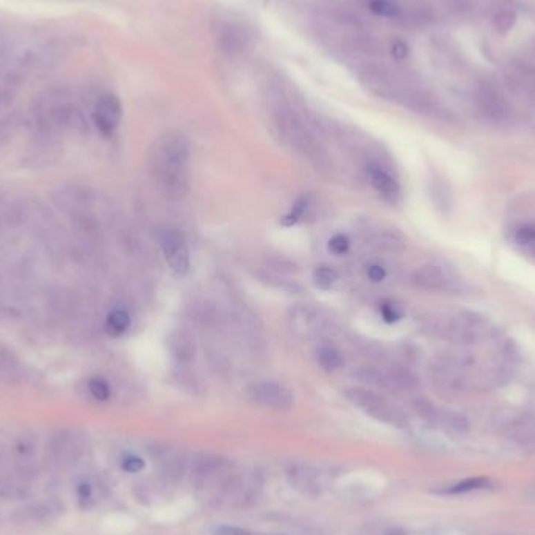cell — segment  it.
I'll return each instance as SVG.
<instances>
[{"label": "cell", "mask_w": 535, "mask_h": 535, "mask_svg": "<svg viewBox=\"0 0 535 535\" xmlns=\"http://www.w3.org/2000/svg\"><path fill=\"white\" fill-rule=\"evenodd\" d=\"M216 535H251L246 529H241L237 526H217L216 527Z\"/></svg>", "instance_id": "836d02e7"}, {"label": "cell", "mask_w": 535, "mask_h": 535, "mask_svg": "<svg viewBox=\"0 0 535 535\" xmlns=\"http://www.w3.org/2000/svg\"><path fill=\"white\" fill-rule=\"evenodd\" d=\"M217 43H220L221 50L226 52L227 55H237L244 49L246 37L237 26H233L232 22H226L217 33Z\"/></svg>", "instance_id": "5bb4252c"}, {"label": "cell", "mask_w": 535, "mask_h": 535, "mask_svg": "<svg viewBox=\"0 0 535 535\" xmlns=\"http://www.w3.org/2000/svg\"><path fill=\"white\" fill-rule=\"evenodd\" d=\"M316 360H318L320 367L324 371H337L343 367V356L337 348L333 346H321L316 351Z\"/></svg>", "instance_id": "7402d4cb"}, {"label": "cell", "mask_w": 535, "mask_h": 535, "mask_svg": "<svg viewBox=\"0 0 535 535\" xmlns=\"http://www.w3.org/2000/svg\"><path fill=\"white\" fill-rule=\"evenodd\" d=\"M411 407H414L415 414L425 421H427V422H437L438 421L440 410L435 407L431 401H427V399H425V398L415 399L414 404H411Z\"/></svg>", "instance_id": "4316f807"}, {"label": "cell", "mask_w": 535, "mask_h": 535, "mask_svg": "<svg viewBox=\"0 0 535 535\" xmlns=\"http://www.w3.org/2000/svg\"><path fill=\"white\" fill-rule=\"evenodd\" d=\"M5 57H7V44H5V41H3V38H2V37H0V64H2V63H3V60H5Z\"/></svg>", "instance_id": "e575fe53"}, {"label": "cell", "mask_w": 535, "mask_h": 535, "mask_svg": "<svg viewBox=\"0 0 535 535\" xmlns=\"http://www.w3.org/2000/svg\"><path fill=\"white\" fill-rule=\"evenodd\" d=\"M380 315L387 322H396L402 318V310L396 304L384 302L380 305Z\"/></svg>", "instance_id": "f546056e"}, {"label": "cell", "mask_w": 535, "mask_h": 535, "mask_svg": "<svg viewBox=\"0 0 535 535\" xmlns=\"http://www.w3.org/2000/svg\"><path fill=\"white\" fill-rule=\"evenodd\" d=\"M411 282L425 291H458L462 288L460 279L440 264H425L415 269Z\"/></svg>", "instance_id": "9c48e42d"}, {"label": "cell", "mask_w": 535, "mask_h": 535, "mask_svg": "<svg viewBox=\"0 0 535 535\" xmlns=\"http://www.w3.org/2000/svg\"><path fill=\"white\" fill-rule=\"evenodd\" d=\"M88 388H90V393L93 398H96L97 401H108L111 396V388L108 385V382L102 379V378H93L88 382Z\"/></svg>", "instance_id": "83f0119b"}, {"label": "cell", "mask_w": 535, "mask_h": 535, "mask_svg": "<svg viewBox=\"0 0 535 535\" xmlns=\"http://www.w3.org/2000/svg\"><path fill=\"white\" fill-rule=\"evenodd\" d=\"M290 326L295 333L304 338H310L322 333L326 320L316 309H311L309 305H299L291 310Z\"/></svg>", "instance_id": "30bf717a"}, {"label": "cell", "mask_w": 535, "mask_h": 535, "mask_svg": "<svg viewBox=\"0 0 535 535\" xmlns=\"http://www.w3.org/2000/svg\"><path fill=\"white\" fill-rule=\"evenodd\" d=\"M531 105H532V107H535V97L532 99V102H531Z\"/></svg>", "instance_id": "d590c367"}, {"label": "cell", "mask_w": 535, "mask_h": 535, "mask_svg": "<svg viewBox=\"0 0 535 535\" xmlns=\"http://www.w3.org/2000/svg\"><path fill=\"white\" fill-rule=\"evenodd\" d=\"M489 485H490V480L487 478H469L451 485L445 493H448V495H463V493L484 490Z\"/></svg>", "instance_id": "484cf974"}, {"label": "cell", "mask_w": 535, "mask_h": 535, "mask_svg": "<svg viewBox=\"0 0 535 535\" xmlns=\"http://www.w3.org/2000/svg\"><path fill=\"white\" fill-rule=\"evenodd\" d=\"M130 326V315L126 310H113L107 318V331L113 337H119Z\"/></svg>", "instance_id": "cb8c5ba5"}, {"label": "cell", "mask_w": 535, "mask_h": 535, "mask_svg": "<svg viewBox=\"0 0 535 535\" xmlns=\"http://www.w3.org/2000/svg\"><path fill=\"white\" fill-rule=\"evenodd\" d=\"M510 241L516 248L535 255V222L515 227L510 233Z\"/></svg>", "instance_id": "44dd1931"}, {"label": "cell", "mask_w": 535, "mask_h": 535, "mask_svg": "<svg viewBox=\"0 0 535 535\" xmlns=\"http://www.w3.org/2000/svg\"><path fill=\"white\" fill-rule=\"evenodd\" d=\"M443 332L446 338L454 344L476 346L490 340L495 329L484 315L478 311L463 310L449 316Z\"/></svg>", "instance_id": "3957f363"}, {"label": "cell", "mask_w": 535, "mask_h": 535, "mask_svg": "<svg viewBox=\"0 0 535 535\" xmlns=\"http://www.w3.org/2000/svg\"><path fill=\"white\" fill-rule=\"evenodd\" d=\"M122 116V107L119 99L113 94H105L99 99L94 108V124L104 135H111L119 126Z\"/></svg>", "instance_id": "8fae6325"}, {"label": "cell", "mask_w": 535, "mask_h": 535, "mask_svg": "<svg viewBox=\"0 0 535 535\" xmlns=\"http://www.w3.org/2000/svg\"><path fill=\"white\" fill-rule=\"evenodd\" d=\"M268 104L274 130L284 141V144L290 146L293 150L315 163L316 166H322L326 163L324 149L302 115L293 107L285 94L278 90L271 91Z\"/></svg>", "instance_id": "7a4b0ae2"}, {"label": "cell", "mask_w": 535, "mask_h": 535, "mask_svg": "<svg viewBox=\"0 0 535 535\" xmlns=\"http://www.w3.org/2000/svg\"><path fill=\"white\" fill-rule=\"evenodd\" d=\"M160 246L169 269L175 275H180V278L186 275L188 271H190L191 262L190 251H188V244L184 235L171 227L163 228L160 232Z\"/></svg>", "instance_id": "52a82bcc"}, {"label": "cell", "mask_w": 535, "mask_h": 535, "mask_svg": "<svg viewBox=\"0 0 535 535\" xmlns=\"http://www.w3.org/2000/svg\"><path fill=\"white\" fill-rule=\"evenodd\" d=\"M337 282H338V273L335 268L329 266V264H321V266L315 268L313 284L318 286L320 290H331Z\"/></svg>", "instance_id": "d4e9b609"}, {"label": "cell", "mask_w": 535, "mask_h": 535, "mask_svg": "<svg viewBox=\"0 0 535 535\" xmlns=\"http://www.w3.org/2000/svg\"><path fill=\"white\" fill-rule=\"evenodd\" d=\"M358 79L369 93L390 102H398L405 85L410 81L407 75L376 61L362 64L360 70H358Z\"/></svg>", "instance_id": "5b68a950"}, {"label": "cell", "mask_w": 535, "mask_h": 535, "mask_svg": "<svg viewBox=\"0 0 535 535\" xmlns=\"http://www.w3.org/2000/svg\"><path fill=\"white\" fill-rule=\"evenodd\" d=\"M388 378L391 380L393 390H414V388L418 387V378L414 374V371H410L409 368L401 367V364H395V367H390L387 369Z\"/></svg>", "instance_id": "e0dca14e"}, {"label": "cell", "mask_w": 535, "mask_h": 535, "mask_svg": "<svg viewBox=\"0 0 535 535\" xmlns=\"http://www.w3.org/2000/svg\"><path fill=\"white\" fill-rule=\"evenodd\" d=\"M438 425L442 426L446 432L451 435H463L468 432L469 422L467 416L452 410H443L438 415Z\"/></svg>", "instance_id": "ac0fdd59"}, {"label": "cell", "mask_w": 535, "mask_h": 535, "mask_svg": "<svg viewBox=\"0 0 535 535\" xmlns=\"http://www.w3.org/2000/svg\"><path fill=\"white\" fill-rule=\"evenodd\" d=\"M395 21L409 30H425L434 23L435 14L431 8L425 7V5H409V7L401 5V10H399Z\"/></svg>", "instance_id": "4fadbf2b"}, {"label": "cell", "mask_w": 535, "mask_h": 535, "mask_svg": "<svg viewBox=\"0 0 535 535\" xmlns=\"http://www.w3.org/2000/svg\"><path fill=\"white\" fill-rule=\"evenodd\" d=\"M168 348L174 358L179 362H190L196 356V343L191 335L186 332L175 331L168 337Z\"/></svg>", "instance_id": "9a60e30c"}, {"label": "cell", "mask_w": 535, "mask_h": 535, "mask_svg": "<svg viewBox=\"0 0 535 535\" xmlns=\"http://www.w3.org/2000/svg\"><path fill=\"white\" fill-rule=\"evenodd\" d=\"M367 275L369 280L374 282V284H379V282H382L387 278V271L380 266V264H369L367 269Z\"/></svg>", "instance_id": "1f68e13d"}, {"label": "cell", "mask_w": 535, "mask_h": 535, "mask_svg": "<svg viewBox=\"0 0 535 535\" xmlns=\"http://www.w3.org/2000/svg\"><path fill=\"white\" fill-rule=\"evenodd\" d=\"M442 8L446 13L458 17V19H467L479 11L478 0H438Z\"/></svg>", "instance_id": "ffe728a7"}, {"label": "cell", "mask_w": 535, "mask_h": 535, "mask_svg": "<svg viewBox=\"0 0 535 535\" xmlns=\"http://www.w3.org/2000/svg\"><path fill=\"white\" fill-rule=\"evenodd\" d=\"M367 174L369 179V184L378 191L387 202L398 204L402 197V188L399 184L395 175H391L390 171L382 166L379 163L368 164Z\"/></svg>", "instance_id": "7c38bea8"}, {"label": "cell", "mask_w": 535, "mask_h": 535, "mask_svg": "<svg viewBox=\"0 0 535 535\" xmlns=\"http://www.w3.org/2000/svg\"><path fill=\"white\" fill-rule=\"evenodd\" d=\"M352 376L364 385L382 388V390H393L391 380L388 378L387 369H380L376 367H360L352 373Z\"/></svg>", "instance_id": "2e32d148"}, {"label": "cell", "mask_w": 535, "mask_h": 535, "mask_svg": "<svg viewBox=\"0 0 535 535\" xmlns=\"http://www.w3.org/2000/svg\"><path fill=\"white\" fill-rule=\"evenodd\" d=\"M473 107L480 117L496 126L509 124L514 119V107L501 91L490 81H479L471 91Z\"/></svg>", "instance_id": "8992f818"}, {"label": "cell", "mask_w": 535, "mask_h": 535, "mask_svg": "<svg viewBox=\"0 0 535 535\" xmlns=\"http://www.w3.org/2000/svg\"><path fill=\"white\" fill-rule=\"evenodd\" d=\"M343 396L354 407L360 409L363 414L371 416V418L387 422V425L405 427L407 426V416L401 409L395 404L387 401L384 396L378 395L364 387H346L343 390Z\"/></svg>", "instance_id": "277c9868"}, {"label": "cell", "mask_w": 535, "mask_h": 535, "mask_svg": "<svg viewBox=\"0 0 535 535\" xmlns=\"http://www.w3.org/2000/svg\"><path fill=\"white\" fill-rule=\"evenodd\" d=\"M311 202H313V196H311L310 193L299 196L296 199V202L293 204V207L290 208V211H288V213L280 220V226L293 227V226H296L298 222H301L305 217V215L309 213Z\"/></svg>", "instance_id": "d6986e66"}, {"label": "cell", "mask_w": 535, "mask_h": 535, "mask_svg": "<svg viewBox=\"0 0 535 535\" xmlns=\"http://www.w3.org/2000/svg\"><path fill=\"white\" fill-rule=\"evenodd\" d=\"M407 54H409V49L404 41L396 39L395 43H391V55L395 57L396 60H404V58L407 57Z\"/></svg>", "instance_id": "d6a6232c"}, {"label": "cell", "mask_w": 535, "mask_h": 535, "mask_svg": "<svg viewBox=\"0 0 535 535\" xmlns=\"http://www.w3.org/2000/svg\"><path fill=\"white\" fill-rule=\"evenodd\" d=\"M349 246H351V241L343 233L333 235V237L329 240V251L335 255H344L346 252L349 251Z\"/></svg>", "instance_id": "f1b7e54d"}, {"label": "cell", "mask_w": 535, "mask_h": 535, "mask_svg": "<svg viewBox=\"0 0 535 535\" xmlns=\"http://www.w3.org/2000/svg\"><path fill=\"white\" fill-rule=\"evenodd\" d=\"M249 396L254 402L263 407L279 411L291 410L295 405V395L290 388L275 380H263L249 388Z\"/></svg>", "instance_id": "ba28073f"}, {"label": "cell", "mask_w": 535, "mask_h": 535, "mask_svg": "<svg viewBox=\"0 0 535 535\" xmlns=\"http://www.w3.org/2000/svg\"><path fill=\"white\" fill-rule=\"evenodd\" d=\"M150 173L164 197L177 201L190 190L191 144L184 133L168 132L150 149Z\"/></svg>", "instance_id": "6da1fadb"}, {"label": "cell", "mask_w": 535, "mask_h": 535, "mask_svg": "<svg viewBox=\"0 0 535 535\" xmlns=\"http://www.w3.org/2000/svg\"><path fill=\"white\" fill-rule=\"evenodd\" d=\"M121 467L127 473H139L144 468V460L138 456H128L122 460Z\"/></svg>", "instance_id": "4dcf8cb0"}, {"label": "cell", "mask_w": 535, "mask_h": 535, "mask_svg": "<svg viewBox=\"0 0 535 535\" xmlns=\"http://www.w3.org/2000/svg\"><path fill=\"white\" fill-rule=\"evenodd\" d=\"M518 21L516 11L510 7H499L493 13V26L499 33H509Z\"/></svg>", "instance_id": "603a6c76"}]
</instances>
